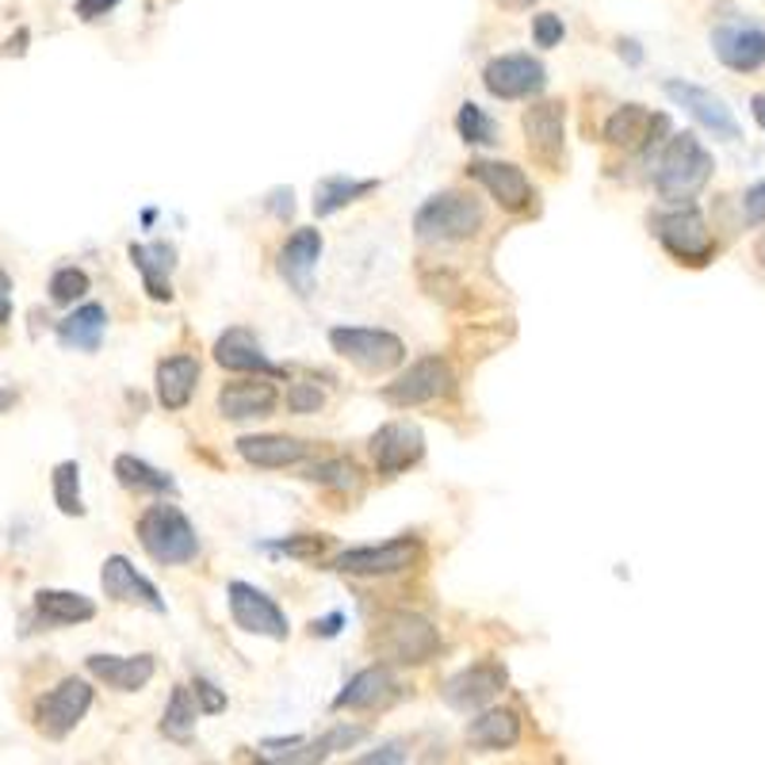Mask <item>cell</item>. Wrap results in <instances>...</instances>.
<instances>
[{"instance_id": "obj_1", "label": "cell", "mask_w": 765, "mask_h": 765, "mask_svg": "<svg viewBox=\"0 0 765 765\" xmlns=\"http://www.w3.org/2000/svg\"><path fill=\"white\" fill-rule=\"evenodd\" d=\"M712 181V153L693 135H674L654 165V192L670 204H685Z\"/></svg>"}, {"instance_id": "obj_2", "label": "cell", "mask_w": 765, "mask_h": 765, "mask_svg": "<svg viewBox=\"0 0 765 765\" xmlns=\"http://www.w3.org/2000/svg\"><path fill=\"white\" fill-rule=\"evenodd\" d=\"M138 544L146 547L153 563L161 567H184L199 555V536L192 529V521L169 501L150 506L138 517Z\"/></svg>"}, {"instance_id": "obj_3", "label": "cell", "mask_w": 765, "mask_h": 765, "mask_svg": "<svg viewBox=\"0 0 765 765\" xmlns=\"http://www.w3.org/2000/svg\"><path fill=\"white\" fill-rule=\"evenodd\" d=\"M372 654H380L383 662H398V667H421L440 651V631L432 628L425 616L414 613H386L372 628L368 639Z\"/></svg>"}, {"instance_id": "obj_4", "label": "cell", "mask_w": 765, "mask_h": 765, "mask_svg": "<svg viewBox=\"0 0 765 765\" xmlns=\"http://www.w3.org/2000/svg\"><path fill=\"white\" fill-rule=\"evenodd\" d=\"M483 230V207L463 192H440L425 199L414 215V234L421 242H467Z\"/></svg>"}, {"instance_id": "obj_5", "label": "cell", "mask_w": 765, "mask_h": 765, "mask_svg": "<svg viewBox=\"0 0 765 765\" xmlns=\"http://www.w3.org/2000/svg\"><path fill=\"white\" fill-rule=\"evenodd\" d=\"M329 345L337 357H345L349 364H357L368 375H383L406 360V345L391 329H372V326H334L329 329Z\"/></svg>"}, {"instance_id": "obj_6", "label": "cell", "mask_w": 765, "mask_h": 765, "mask_svg": "<svg viewBox=\"0 0 765 765\" xmlns=\"http://www.w3.org/2000/svg\"><path fill=\"white\" fill-rule=\"evenodd\" d=\"M425 547L417 536H398L386 540V544H368V547H349L341 552L329 570L337 575H352V578H386V575H402V570H414L421 563Z\"/></svg>"}, {"instance_id": "obj_7", "label": "cell", "mask_w": 765, "mask_h": 765, "mask_svg": "<svg viewBox=\"0 0 765 765\" xmlns=\"http://www.w3.org/2000/svg\"><path fill=\"white\" fill-rule=\"evenodd\" d=\"M654 234H659L662 250L670 253V257L677 260V265H708V260L716 257V237L712 230H708L705 215L697 211V207H677V211H667L659 219V227H654Z\"/></svg>"}, {"instance_id": "obj_8", "label": "cell", "mask_w": 765, "mask_h": 765, "mask_svg": "<svg viewBox=\"0 0 765 765\" xmlns=\"http://www.w3.org/2000/svg\"><path fill=\"white\" fill-rule=\"evenodd\" d=\"M712 54L735 73H758L765 66V23L754 15H728L712 27Z\"/></svg>"}, {"instance_id": "obj_9", "label": "cell", "mask_w": 765, "mask_h": 765, "mask_svg": "<svg viewBox=\"0 0 765 765\" xmlns=\"http://www.w3.org/2000/svg\"><path fill=\"white\" fill-rule=\"evenodd\" d=\"M89 708H92V685L81 682V677H66V682L54 685L46 697L35 700V728H38V735L61 743V739H66L69 731H73L77 723L89 716Z\"/></svg>"}, {"instance_id": "obj_10", "label": "cell", "mask_w": 765, "mask_h": 765, "mask_svg": "<svg viewBox=\"0 0 765 765\" xmlns=\"http://www.w3.org/2000/svg\"><path fill=\"white\" fill-rule=\"evenodd\" d=\"M667 96L674 100L677 107H685L708 135L723 138V142H739V138H743V127H739L735 112H731L720 92L705 89V84H693V81H667Z\"/></svg>"}, {"instance_id": "obj_11", "label": "cell", "mask_w": 765, "mask_h": 765, "mask_svg": "<svg viewBox=\"0 0 765 765\" xmlns=\"http://www.w3.org/2000/svg\"><path fill=\"white\" fill-rule=\"evenodd\" d=\"M227 598H230V616H234V624L242 631L276 639V644L288 639V616H283V608L265 590H257L250 582H230Z\"/></svg>"}, {"instance_id": "obj_12", "label": "cell", "mask_w": 765, "mask_h": 765, "mask_svg": "<svg viewBox=\"0 0 765 765\" xmlns=\"http://www.w3.org/2000/svg\"><path fill=\"white\" fill-rule=\"evenodd\" d=\"M452 391V364L444 357H421L414 360V368L398 375L394 383L383 386V398L391 406H402V409H414V406H425V402L440 398V394Z\"/></svg>"}, {"instance_id": "obj_13", "label": "cell", "mask_w": 765, "mask_h": 765, "mask_svg": "<svg viewBox=\"0 0 765 765\" xmlns=\"http://www.w3.org/2000/svg\"><path fill=\"white\" fill-rule=\"evenodd\" d=\"M483 84L498 100H529L547 84V69L532 54H498L486 61Z\"/></svg>"}, {"instance_id": "obj_14", "label": "cell", "mask_w": 765, "mask_h": 765, "mask_svg": "<svg viewBox=\"0 0 765 765\" xmlns=\"http://www.w3.org/2000/svg\"><path fill=\"white\" fill-rule=\"evenodd\" d=\"M667 130H670V119L662 112H651V107H644V104H624L608 115L605 142L616 146V150L644 153V150H651Z\"/></svg>"}, {"instance_id": "obj_15", "label": "cell", "mask_w": 765, "mask_h": 765, "mask_svg": "<svg viewBox=\"0 0 765 765\" xmlns=\"http://www.w3.org/2000/svg\"><path fill=\"white\" fill-rule=\"evenodd\" d=\"M467 176L483 184V188L490 192L494 204H498L501 211H509V215L529 211L532 199H536V192H532L524 169L509 165V161H471Z\"/></svg>"}, {"instance_id": "obj_16", "label": "cell", "mask_w": 765, "mask_h": 765, "mask_svg": "<svg viewBox=\"0 0 765 765\" xmlns=\"http://www.w3.org/2000/svg\"><path fill=\"white\" fill-rule=\"evenodd\" d=\"M368 448H372V460L380 467V475H402V471H409L425 455V432L409 421H391L372 432Z\"/></svg>"}, {"instance_id": "obj_17", "label": "cell", "mask_w": 765, "mask_h": 765, "mask_svg": "<svg viewBox=\"0 0 765 765\" xmlns=\"http://www.w3.org/2000/svg\"><path fill=\"white\" fill-rule=\"evenodd\" d=\"M563 104L559 100H540L524 112V138L536 161H544L547 169H559L563 146H567V123H563Z\"/></svg>"}, {"instance_id": "obj_18", "label": "cell", "mask_w": 765, "mask_h": 765, "mask_svg": "<svg viewBox=\"0 0 765 765\" xmlns=\"http://www.w3.org/2000/svg\"><path fill=\"white\" fill-rule=\"evenodd\" d=\"M506 670L494 667V662H478V667H467L444 685V700L455 712H478L486 708L501 689H506Z\"/></svg>"}, {"instance_id": "obj_19", "label": "cell", "mask_w": 765, "mask_h": 765, "mask_svg": "<svg viewBox=\"0 0 765 765\" xmlns=\"http://www.w3.org/2000/svg\"><path fill=\"white\" fill-rule=\"evenodd\" d=\"M100 586H104V593L112 601H123V605H142L150 608V613H165V601H161L158 586L150 582V578H142L135 570V563L127 559V555H112V559H104V570H100Z\"/></svg>"}, {"instance_id": "obj_20", "label": "cell", "mask_w": 765, "mask_h": 765, "mask_svg": "<svg viewBox=\"0 0 765 765\" xmlns=\"http://www.w3.org/2000/svg\"><path fill=\"white\" fill-rule=\"evenodd\" d=\"M89 674L115 693H138L158 674L153 654H89Z\"/></svg>"}, {"instance_id": "obj_21", "label": "cell", "mask_w": 765, "mask_h": 765, "mask_svg": "<svg viewBox=\"0 0 765 765\" xmlns=\"http://www.w3.org/2000/svg\"><path fill=\"white\" fill-rule=\"evenodd\" d=\"M318 260H322V234H318V230H311V227H303L280 245L276 268H280V276L299 291V295H311L314 268H318Z\"/></svg>"}, {"instance_id": "obj_22", "label": "cell", "mask_w": 765, "mask_h": 765, "mask_svg": "<svg viewBox=\"0 0 765 765\" xmlns=\"http://www.w3.org/2000/svg\"><path fill=\"white\" fill-rule=\"evenodd\" d=\"M398 700V682L391 677V670L383 667H368L337 693L334 708L337 712H380V708H391Z\"/></svg>"}, {"instance_id": "obj_23", "label": "cell", "mask_w": 765, "mask_h": 765, "mask_svg": "<svg viewBox=\"0 0 765 765\" xmlns=\"http://www.w3.org/2000/svg\"><path fill=\"white\" fill-rule=\"evenodd\" d=\"M237 455H242L250 467L260 471H280V467H295L299 460L311 455V444L295 437H283V432H257V437H242L234 440Z\"/></svg>"}, {"instance_id": "obj_24", "label": "cell", "mask_w": 765, "mask_h": 765, "mask_svg": "<svg viewBox=\"0 0 765 765\" xmlns=\"http://www.w3.org/2000/svg\"><path fill=\"white\" fill-rule=\"evenodd\" d=\"M215 360H219L227 372L268 375V380H280L283 375V368L265 357V349H260L250 329H227V334L219 337V345H215Z\"/></svg>"}, {"instance_id": "obj_25", "label": "cell", "mask_w": 765, "mask_h": 765, "mask_svg": "<svg viewBox=\"0 0 765 765\" xmlns=\"http://www.w3.org/2000/svg\"><path fill=\"white\" fill-rule=\"evenodd\" d=\"M273 409H276V386L268 375L227 383L219 391V414L227 421H253V417H268Z\"/></svg>"}, {"instance_id": "obj_26", "label": "cell", "mask_w": 765, "mask_h": 765, "mask_svg": "<svg viewBox=\"0 0 765 765\" xmlns=\"http://www.w3.org/2000/svg\"><path fill=\"white\" fill-rule=\"evenodd\" d=\"M130 260H135L138 276L146 283V295L153 303H173V265H176V250L169 242H150V245H130Z\"/></svg>"}, {"instance_id": "obj_27", "label": "cell", "mask_w": 765, "mask_h": 765, "mask_svg": "<svg viewBox=\"0 0 765 765\" xmlns=\"http://www.w3.org/2000/svg\"><path fill=\"white\" fill-rule=\"evenodd\" d=\"M199 360L196 357H169L158 364V402L165 409H184L196 394V383H199Z\"/></svg>"}, {"instance_id": "obj_28", "label": "cell", "mask_w": 765, "mask_h": 765, "mask_svg": "<svg viewBox=\"0 0 765 765\" xmlns=\"http://www.w3.org/2000/svg\"><path fill=\"white\" fill-rule=\"evenodd\" d=\"M104 329H107V311L100 303H84L81 311H73L69 318L58 322V341L61 349L96 352L100 341H104Z\"/></svg>"}, {"instance_id": "obj_29", "label": "cell", "mask_w": 765, "mask_h": 765, "mask_svg": "<svg viewBox=\"0 0 765 765\" xmlns=\"http://www.w3.org/2000/svg\"><path fill=\"white\" fill-rule=\"evenodd\" d=\"M380 188V181L375 176H368V181H357V176H326V181H318V188H314V215H322V219H329V215L345 211L349 204H357V199L372 196V192Z\"/></svg>"}, {"instance_id": "obj_30", "label": "cell", "mask_w": 765, "mask_h": 765, "mask_svg": "<svg viewBox=\"0 0 765 765\" xmlns=\"http://www.w3.org/2000/svg\"><path fill=\"white\" fill-rule=\"evenodd\" d=\"M467 739L483 751H509L521 739V720L509 708H490L467 723Z\"/></svg>"}, {"instance_id": "obj_31", "label": "cell", "mask_w": 765, "mask_h": 765, "mask_svg": "<svg viewBox=\"0 0 765 765\" xmlns=\"http://www.w3.org/2000/svg\"><path fill=\"white\" fill-rule=\"evenodd\" d=\"M35 613L43 616L46 624H84L96 616V605L84 593H69V590H38L35 593Z\"/></svg>"}, {"instance_id": "obj_32", "label": "cell", "mask_w": 765, "mask_h": 765, "mask_svg": "<svg viewBox=\"0 0 765 765\" xmlns=\"http://www.w3.org/2000/svg\"><path fill=\"white\" fill-rule=\"evenodd\" d=\"M199 700L192 693V685H176L173 697L165 705V720H161V735L173 739V743H192V731H196V720H199Z\"/></svg>"}, {"instance_id": "obj_33", "label": "cell", "mask_w": 765, "mask_h": 765, "mask_svg": "<svg viewBox=\"0 0 765 765\" xmlns=\"http://www.w3.org/2000/svg\"><path fill=\"white\" fill-rule=\"evenodd\" d=\"M115 478H119V486L138 494H176V478L158 471L153 463L138 460V455H119L115 460Z\"/></svg>"}, {"instance_id": "obj_34", "label": "cell", "mask_w": 765, "mask_h": 765, "mask_svg": "<svg viewBox=\"0 0 765 765\" xmlns=\"http://www.w3.org/2000/svg\"><path fill=\"white\" fill-rule=\"evenodd\" d=\"M54 483V501L66 517H84V498H81V467L73 460L58 463L50 475Z\"/></svg>"}, {"instance_id": "obj_35", "label": "cell", "mask_w": 765, "mask_h": 765, "mask_svg": "<svg viewBox=\"0 0 765 765\" xmlns=\"http://www.w3.org/2000/svg\"><path fill=\"white\" fill-rule=\"evenodd\" d=\"M455 130H460L463 142L471 146H494L498 142V123L483 112L478 104H463L460 115H455Z\"/></svg>"}, {"instance_id": "obj_36", "label": "cell", "mask_w": 765, "mask_h": 765, "mask_svg": "<svg viewBox=\"0 0 765 765\" xmlns=\"http://www.w3.org/2000/svg\"><path fill=\"white\" fill-rule=\"evenodd\" d=\"M303 478H311V483H318V486H329V490H352V486L360 483V467L352 460H345V455H334V460H322L318 467H311Z\"/></svg>"}, {"instance_id": "obj_37", "label": "cell", "mask_w": 765, "mask_h": 765, "mask_svg": "<svg viewBox=\"0 0 765 765\" xmlns=\"http://www.w3.org/2000/svg\"><path fill=\"white\" fill-rule=\"evenodd\" d=\"M89 291V273H81V268H58V273L50 276V299L58 306H69L77 303V299Z\"/></svg>"}, {"instance_id": "obj_38", "label": "cell", "mask_w": 765, "mask_h": 765, "mask_svg": "<svg viewBox=\"0 0 765 765\" xmlns=\"http://www.w3.org/2000/svg\"><path fill=\"white\" fill-rule=\"evenodd\" d=\"M326 406V391L314 383H291L288 391V409L291 414H318Z\"/></svg>"}, {"instance_id": "obj_39", "label": "cell", "mask_w": 765, "mask_h": 765, "mask_svg": "<svg viewBox=\"0 0 765 765\" xmlns=\"http://www.w3.org/2000/svg\"><path fill=\"white\" fill-rule=\"evenodd\" d=\"M563 35H567V27H563V20L555 12H540L532 15V43L544 46V50H552V46L563 43Z\"/></svg>"}, {"instance_id": "obj_40", "label": "cell", "mask_w": 765, "mask_h": 765, "mask_svg": "<svg viewBox=\"0 0 765 765\" xmlns=\"http://www.w3.org/2000/svg\"><path fill=\"white\" fill-rule=\"evenodd\" d=\"M192 693H196L199 712H204V716H219V712H227V693H222L215 682H207V677H196V682H192Z\"/></svg>"}, {"instance_id": "obj_41", "label": "cell", "mask_w": 765, "mask_h": 765, "mask_svg": "<svg viewBox=\"0 0 765 765\" xmlns=\"http://www.w3.org/2000/svg\"><path fill=\"white\" fill-rule=\"evenodd\" d=\"M743 219H746V227H762V222H765V181H758V184H751V188H746V196H743Z\"/></svg>"}, {"instance_id": "obj_42", "label": "cell", "mask_w": 765, "mask_h": 765, "mask_svg": "<svg viewBox=\"0 0 765 765\" xmlns=\"http://www.w3.org/2000/svg\"><path fill=\"white\" fill-rule=\"evenodd\" d=\"M326 544H329L326 536H291V540L273 544V547L276 552H288V555H318V552H326Z\"/></svg>"}, {"instance_id": "obj_43", "label": "cell", "mask_w": 765, "mask_h": 765, "mask_svg": "<svg viewBox=\"0 0 765 765\" xmlns=\"http://www.w3.org/2000/svg\"><path fill=\"white\" fill-rule=\"evenodd\" d=\"M115 8H119V0H77L73 12L92 23V20H104V15L115 12Z\"/></svg>"}, {"instance_id": "obj_44", "label": "cell", "mask_w": 765, "mask_h": 765, "mask_svg": "<svg viewBox=\"0 0 765 765\" xmlns=\"http://www.w3.org/2000/svg\"><path fill=\"white\" fill-rule=\"evenodd\" d=\"M12 318V280H8V273L0 268V326Z\"/></svg>"}, {"instance_id": "obj_45", "label": "cell", "mask_w": 765, "mask_h": 765, "mask_svg": "<svg viewBox=\"0 0 765 765\" xmlns=\"http://www.w3.org/2000/svg\"><path fill=\"white\" fill-rule=\"evenodd\" d=\"M360 765H375V762H406V754H398V746H383L375 754H360Z\"/></svg>"}, {"instance_id": "obj_46", "label": "cell", "mask_w": 765, "mask_h": 765, "mask_svg": "<svg viewBox=\"0 0 765 765\" xmlns=\"http://www.w3.org/2000/svg\"><path fill=\"white\" fill-rule=\"evenodd\" d=\"M341 624H345V616L341 613H334V616H329V621H314L311 624V631H314V636H337V631H341Z\"/></svg>"}, {"instance_id": "obj_47", "label": "cell", "mask_w": 765, "mask_h": 765, "mask_svg": "<svg viewBox=\"0 0 765 765\" xmlns=\"http://www.w3.org/2000/svg\"><path fill=\"white\" fill-rule=\"evenodd\" d=\"M15 402H20V391H12V386H0V414H8Z\"/></svg>"}, {"instance_id": "obj_48", "label": "cell", "mask_w": 765, "mask_h": 765, "mask_svg": "<svg viewBox=\"0 0 765 765\" xmlns=\"http://www.w3.org/2000/svg\"><path fill=\"white\" fill-rule=\"evenodd\" d=\"M621 54L631 61V66H639V61H644V50H639V43H621Z\"/></svg>"}, {"instance_id": "obj_49", "label": "cell", "mask_w": 765, "mask_h": 765, "mask_svg": "<svg viewBox=\"0 0 765 765\" xmlns=\"http://www.w3.org/2000/svg\"><path fill=\"white\" fill-rule=\"evenodd\" d=\"M23 43H27V31H20V35H15V38H8L4 54H23V50H27V46H23Z\"/></svg>"}, {"instance_id": "obj_50", "label": "cell", "mask_w": 765, "mask_h": 765, "mask_svg": "<svg viewBox=\"0 0 765 765\" xmlns=\"http://www.w3.org/2000/svg\"><path fill=\"white\" fill-rule=\"evenodd\" d=\"M751 112H754V119H758V127L765 130V96H754L751 100Z\"/></svg>"}, {"instance_id": "obj_51", "label": "cell", "mask_w": 765, "mask_h": 765, "mask_svg": "<svg viewBox=\"0 0 765 765\" xmlns=\"http://www.w3.org/2000/svg\"><path fill=\"white\" fill-rule=\"evenodd\" d=\"M758 260L765 265V234H762V242H758Z\"/></svg>"}]
</instances>
